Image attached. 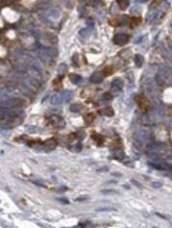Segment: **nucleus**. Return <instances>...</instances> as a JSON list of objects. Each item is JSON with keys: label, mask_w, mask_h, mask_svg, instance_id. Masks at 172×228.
Listing matches in <instances>:
<instances>
[{"label": "nucleus", "mask_w": 172, "mask_h": 228, "mask_svg": "<svg viewBox=\"0 0 172 228\" xmlns=\"http://www.w3.org/2000/svg\"><path fill=\"white\" fill-rule=\"evenodd\" d=\"M86 199H89V197L88 196H85V197L82 196V197H78V198H76L75 200L76 201H80V200H86Z\"/></svg>", "instance_id": "4be33fe9"}, {"label": "nucleus", "mask_w": 172, "mask_h": 228, "mask_svg": "<svg viewBox=\"0 0 172 228\" xmlns=\"http://www.w3.org/2000/svg\"><path fill=\"white\" fill-rule=\"evenodd\" d=\"M113 71H114V69H113L112 66H107V68L104 69L103 73H104V75H105V76H109V75H111L112 73H113Z\"/></svg>", "instance_id": "f3484780"}, {"label": "nucleus", "mask_w": 172, "mask_h": 228, "mask_svg": "<svg viewBox=\"0 0 172 228\" xmlns=\"http://www.w3.org/2000/svg\"><path fill=\"white\" fill-rule=\"evenodd\" d=\"M69 79H70V81L72 82V83L78 84L82 80V77L80 75H78V74L71 73V74H69Z\"/></svg>", "instance_id": "9d476101"}, {"label": "nucleus", "mask_w": 172, "mask_h": 228, "mask_svg": "<svg viewBox=\"0 0 172 228\" xmlns=\"http://www.w3.org/2000/svg\"><path fill=\"white\" fill-rule=\"evenodd\" d=\"M112 85H113L114 88H117L118 89H121L122 87H123V81L121 79H119V78H117V79H114L113 81Z\"/></svg>", "instance_id": "f8f14e48"}, {"label": "nucleus", "mask_w": 172, "mask_h": 228, "mask_svg": "<svg viewBox=\"0 0 172 228\" xmlns=\"http://www.w3.org/2000/svg\"><path fill=\"white\" fill-rule=\"evenodd\" d=\"M21 110L20 109H11V110H8L6 112V115H2V119L3 118H5L6 117H7V118H9V119H11V118H17V117H18L20 114H21Z\"/></svg>", "instance_id": "f03ea898"}, {"label": "nucleus", "mask_w": 172, "mask_h": 228, "mask_svg": "<svg viewBox=\"0 0 172 228\" xmlns=\"http://www.w3.org/2000/svg\"><path fill=\"white\" fill-rule=\"evenodd\" d=\"M104 76H105V75H104L103 71H96V72H94L91 76V81L92 82V83H94V84L101 83V82L103 81Z\"/></svg>", "instance_id": "7ed1b4c3"}, {"label": "nucleus", "mask_w": 172, "mask_h": 228, "mask_svg": "<svg viewBox=\"0 0 172 228\" xmlns=\"http://www.w3.org/2000/svg\"><path fill=\"white\" fill-rule=\"evenodd\" d=\"M152 186L153 187H154V188H157V189H158V188H160V187H162L163 186V183L162 182H152Z\"/></svg>", "instance_id": "aec40b11"}, {"label": "nucleus", "mask_w": 172, "mask_h": 228, "mask_svg": "<svg viewBox=\"0 0 172 228\" xmlns=\"http://www.w3.org/2000/svg\"><path fill=\"white\" fill-rule=\"evenodd\" d=\"M100 114H101V115H107V117H113V115H114L113 108L110 107V106H108V107L104 108V109L101 110V111H100Z\"/></svg>", "instance_id": "6e6552de"}, {"label": "nucleus", "mask_w": 172, "mask_h": 228, "mask_svg": "<svg viewBox=\"0 0 172 228\" xmlns=\"http://www.w3.org/2000/svg\"><path fill=\"white\" fill-rule=\"evenodd\" d=\"M103 98L104 99H106V100H112L113 99V95H110V93H104L103 95Z\"/></svg>", "instance_id": "412c9836"}, {"label": "nucleus", "mask_w": 172, "mask_h": 228, "mask_svg": "<svg viewBox=\"0 0 172 228\" xmlns=\"http://www.w3.org/2000/svg\"><path fill=\"white\" fill-rule=\"evenodd\" d=\"M23 121V118H20L19 115L17 118H11L9 119V121L7 122V125H10V127L12 126H17L18 124H20V123Z\"/></svg>", "instance_id": "423d86ee"}, {"label": "nucleus", "mask_w": 172, "mask_h": 228, "mask_svg": "<svg viewBox=\"0 0 172 228\" xmlns=\"http://www.w3.org/2000/svg\"><path fill=\"white\" fill-rule=\"evenodd\" d=\"M58 71H59L60 75H63V74L67 71V66L65 65V63H61L58 68Z\"/></svg>", "instance_id": "2eb2a0df"}, {"label": "nucleus", "mask_w": 172, "mask_h": 228, "mask_svg": "<svg viewBox=\"0 0 172 228\" xmlns=\"http://www.w3.org/2000/svg\"><path fill=\"white\" fill-rule=\"evenodd\" d=\"M135 63H136V66H137V68H140L141 66H142V63H144V59L141 55L137 54L135 56Z\"/></svg>", "instance_id": "1a4fd4ad"}, {"label": "nucleus", "mask_w": 172, "mask_h": 228, "mask_svg": "<svg viewBox=\"0 0 172 228\" xmlns=\"http://www.w3.org/2000/svg\"><path fill=\"white\" fill-rule=\"evenodd\" d=\"M72 97H73L72 92H65V95H63V101H65V102H69L70 100L72 99Z\"/></svg>", "instance_id": "4468645a"}, {"label": "nucleus", "mask_w": 172, "mask_h": 228, "mask_svg": "<svg viewBox=\"0 0 172 228\" xmlns=\"http://www.w3.org/2000/svg\"><path fill=\"white\" fill-rule=\"evenodd\" d=\"M97 212H102V211H117V209L113 207H100L96 209Z\"/></svg>", "instance_id": "a211bd4d"}, {"label": "nucleus", "mask_w": 172, "mask_h": 228, "mask_svg": "<svg viewBox=\"0 0 172 228\" xmlns=\"http://www.w3.org/2000/svg\"><path fill=\"white\" fill-rule=\"evenodd\" d=\"M19 104H21V100L20 99H17V98H14V99H11V100H8L5 105L7 108H10V107H16L17 105H19Z\"/></svg>", "instance_id": "0eeeda50"}, {"label": "nucleus", "mask_w": 172, "mask_h": 228, "mask_svg": "<svg viewBox=\"0 0 172 228\" xmlns=\"http://www.w3.org/2000/svg\"><path fill=\"white\" fill-rule=\"evenodd\" d=\"M101 193H106V194H109V193H112V194H114V193H118L117 190H101Z\"/></svg>", "instance_id": "6ab92c4d"}, {"label": "nucleus", "mask_w": 172, "mask_h": 228, "mask_svg": "<svg viewBox=\"0 0 172 228\" xmlns=\"http://www.w3.org/2000/svg\"><path fill=\"white\" fill-rule=\"evenodd\" d=\"M117 4L121 10H126L129 7V0H117Z\"/></svg>", "instance_id": "9b49d317"}, {"label": "nucleus", "mask_w": 172, "mask_h": 228, "mask_svg": "<svg viewBox=\"0 0 172 228\" xmlns=\"http://www.w3.org/2000/svg\"><path fill=\"white\" fill-rule=\"evenodd\" d=\"M63 96H62V95H60V93H56V95H54L51 97L50 104L52 106H58L63 102Z\"/></svg>", "instance_id": "20e7f679"}, {"label": "nucleus", "mask_w": 172, "mask_h": 228, "mask_svg": "<svg viewBox=\"0 0 172 228\" xmlns=\"http://www.w3.org/2000/svg\"><path fill=\"white\" fill-rule=\"evenodd\" d=\"M69 110L72 112V113H79V112L82 110V105H80V104H72L71 106H70Z\"/></svg>", "instance_id": "ddd939ff"}, {"label": "nucleus", "mask_w": 172, "mask_h": 228, "mask_svg": "<svg viewBox=\"0 0 172 228\" xmlns=\"http://www.w3.org/2000/svg\"><path fill=\"white\" fill-rule=\"evenodd\" d=\"M44 145V148H46L45 150L49 151V150H53V149L57 146V141H56L54 139H50V140H47L45 143L43 144Z\"/></svg>", "instance_id": "39448f33"}, {"label": "nucleus", "mask_w": 172, "mask_h": 228, "mask_svg": "<svg viewBox=\"0 0 172 228\" xmlns=\"http://www.w3.org/2000/svg\"><path fill=\"white\" fill-rule=\"evenodd\" d=\"M92 138H93V139H94V141H95L96 143L98 144H103L104 139H103V137L101 136V135H98V134H95V135H93V136H92Z\"/></svg>", "instance_id": "dca6fc26"}, {"label": "nucleus", "mask_w": 172, "mask_h": 228, "mask_svg": "<svg viewBox=\"0 0 172 228\" xmlns=\"http://www.w3.org/2000/svg\"><path fill=\"white\" fill-rule=\"evenodd\" d=\"M129 40V36L127 34H117L114 37V43L117 45H124Z\"/></svg>", "instance_id": "f257e3e1"}, {"label": "nucleus", "mask_w": 172, "mask_h": 228, "mask_svg": "<svg viewBox=\"0 0 172 228\" xmlns=\"http://www.w3.org/2000/svg\"><path fill=\"white\" fill-rule=\"evenodd\" d=\"M59 201H63V203H65V204H68L69 202H68V200H66V199H63V198H57Z\"/></svg>", "instance_id": "5701e85b"}, {"label": "nucleus", "mask_w": 172, "mask_h": 228, "mask_svg": "<svg viewBox=\"0 0 172 228\" xmlns=\"http://www.w3.org/2000/svg\"><path fill=\"white\" fill-rule=\"evenodd\" d=\"M132 183H134V184H135V185H136V186H139V187H140H140H141V185L140 184V183H139V182H136V181H135V180H132Z\"/></svg>", "instance_id": "b1692460"}, {"label": "nucleus", "mask_w": 172, "mask_h": 228, "mask_svg": "<svg viewBox=\"0 0 172 228\" xmlns=\"http://www.w3.org/2000/svg\"><path fill=\"white\" fill-rule=\"evenodd\" d=\"M109 170V169H108V167H103V169H98V170H97V171H101V170Z\"/></svg>", "instance_id": "393cba45"}]
</instances>
